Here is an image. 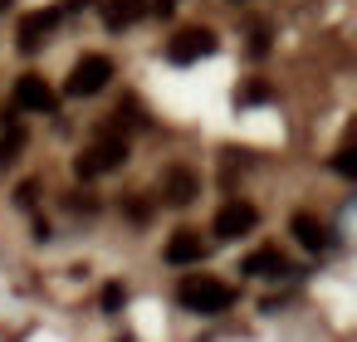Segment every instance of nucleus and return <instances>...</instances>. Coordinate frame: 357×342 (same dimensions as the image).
I'll use <instances>...</instances> for the list:
<instances>
[{
  "instance_id": "1",
  "label": "nucleus",
  "mask_w": 357,
  "mask_h": 342,
  "mask_svg": "<svg viewBox=\"0 0 357 342\" xmlns=\"http://www.w3.org/2000/svg\"><path fill=\"white\" fill-rule=\"evenodd\" d=\"M123 162H128V137L123 132H98L93 147H84L74 157V171H79V181H93L103 171H118Z\"/></svg>"
},
{
  "instance_id": "2",
  "label": "nucleus",
  "mask_w": 357,
  "mask_h": 342,
  "mask_svg": "<svg viewBox=\"0 0 357 342\" xmlns=\"http://www.w3.org/2000/svg\"><path fill=\"white\" fill-rule=\"evenodd\" d=\"M176 298H181V308H191V313H225V308L235 303V288H230L225 279H215V274H191V279H181Z\"/></svg>"
},
{
  "instance_id": "3",
  "label": "nucleus",
  "mask_w": 357,
  "mask_h": 342,
  "mask_svg": "<svg viewBox=\"0 0 357 342\" xmlns=\"http://www.w3.org/2000/svg\"><path fill=\"white\" fill-rule=\"evenodd\" d=\"M108 79H113V59H108V54H84V59L74 64V74H69L64 93H69V98H93Z\"/></svg>"
},
{
  "instance_id": "4",
  "label": "nucleus",
  "mask_w": 357,
  "mask_h": 342,
  "mask_svg": "<svg viewBox=\"0 0 357 342\" xmlns=\"http://www.w3.org/2000/svg\"><path fill=\"white\" fill-rule=\"evenodd\" d=\"M79 6H84V0H64V6H54V10H35V15H25V20H20V49H40L45 35H50L64 15H74Z\"/></svg>"
},
{
  "instance_id": "5",
  "label": "nucleus",
  "mask_w": 357,
  "mask_h": 342,
  "mask_svg": "<svg viewBox=\"0 0 357 342\" xmlns=\"http://www.w3.org/2000/svg\"><path fill=\"white\" fill-rule=\"evenodd\" d=\"M15 108H20V113H54L59 98H54V88H50L40 74H20V84H15Z\"/></svg>"
},
{
  "instance_id": "6",
  "label": "nucleus",
  "mask_w": 357,
  "mask_h": 342,
  "mask_svg": "<svg viewBox=\"0 0 357 342\" xmlns=\"http://www.w3.org/2000/svg\"><path fill=\"white\" fill-rule=\"evenodd\" d=\"M206 54H215V35H211V30H181V35L167 45V59H172V64H196V59H206Z\"/></svg>"
},
{
  "instance_id": "7",
  "label": "nucleus",
  "mask_w": 357,
  "mask_h": 342,
  "mask_svg": "<svg viewBox=\"0 0 357 342\" xmlns=\"http://www.w3.org/2000/svg\"><path fill=\"white\" fill-rule=\"evenodd\" d=\"M259 225V210L250 205V201H230L220 215H215V235L220 240H240V235H250Z\"/></svg>"
},
{
  "instance_id": "8",
  "label": "nucleus",
  "mask_w": 357,
  "mask_h": 342,
  "mask_svg": "<svg viewBox=\"0 0 357 342\" xmlns=\"http://www.w3.org/2000/svg\"><path fill=\"white\" fill-rule=\"evenodd\" d=\"M206 259V240L196 235V230H176L172 240H167V264H201Z\"/></svg>"
},
{
  "instance_id": "9",
  "label": "nucleus",
  "mask_w": 357,
  "mask_h": 342,
  "mask_svg": "<svg viewBox=\"0 0 357 342\" xmlns=\"http://www.w3.org/2000/svg\"><path fill=\"white\" fill-rule=\"evenodd\" d=\"M289 230H294V240H298L303 249H313V254H323V249L333 244V230H328L323 220H313V215H294Z\"/></svg>"
},
{
  "instance_id": "10",
  "label": "nucleus",
  "mask_w": 357,
  "mask_h": 342,
  "mask_svg": "<svg viewBox=\"0 0 357 342\" xmlns=\"http://www.w3.org/2000/svg\"><path fill=\"white\" fill-rule=\"evenodd\" d=\"M196 196H201V181H196L186 166H172V171H167V201H172V205H191Z\"/></svg>"
},
{
  "instance_id": "11",
  "label": "nucleus",
  "mask_w": 357,
  "mask_h": 342,
  "mask_svg": "<svg viewBox=\"0 0 357 342\" xmlns=\"http://www.w3.org/2000/svg\"><path fill=\"white\" fill-rule=\"evenodd\" d=\"M240 269H245V274H255V279H279V274H289V259H284L279 249H255Z\"/></svg>"
},
{
  "instance_id": "12",
  "label": "nucleus",
  "mask_w": 357,
  "mask_h": 342,
  "mask_svg": "<svg viewBox=\"0 0 357 342\" xmlns=\"http://www.w3.org/2000/svg\"><path fill=\"white\" fill-rule=\"evenodd\" d=\"M137 15H142L137 0H103V25H108V30H128Z\"/></svg>"
},
{
  "instance_id": "13",
  "label": "nucleus",
  "mask_w": 357,
  "mask_h": 342,
  "mask_svg": "<svg viewBox=\"0 0 357 342\" xmlns=\"http://www.w3.org/2000/svg\"><path fill=\"white\" fill-rule=\"evenodd\" d=\"M20 152H25V127H20V123H10V132L0 137V171L15 166V162H20Z\"/></svg>"
},
{
  "instance_id": "14",
  "label": "nucleus",
  "mask_w": 357,
  "mask_h": 342,
  "mask_svg": "<svg viewBox=\"0 0 357 342\" xmlns=\"http://www.w3.org/2000/svg\"><path fill=\"white\" fill-rule=\"evenodd\" d=\"M333 171H337V176H347V181H352V176H357V152H352V147H342V152H337V157H333Z\"/></svg>"
},
{
  "instance_id": "15",
  "label": "nucleus",
  "mask_w": 357,
  "mask_h": 342,
  "mask_svg": "<svg viewBox=\"0 0 357 342\" xmlns=\"http://www.w3.org/2000/svg\"><path fill=\"white\" fill-rule=\"evenodd\" d=\"M123 303H128V288H123V283H108V288H103V308H108V313H118Z\"/></svg>"
},
{
  "instance_id": "16",
  "label": "nucleus",
  "mask_w": 357,
  "mask_h": 342,
  "mask_svg": "<svg viewBox=\"0 0 357 342\" xmlns=\"http://www.w3.org/2000/svg\"><path fill=\"white\" fill-rule=\"evenodd\" d=\"M269 98V84H250V88H240V103H264Z\"/></svg>"
},
{
  "instance_id": "17",
  "label": "nucleus",
  "mask_w": 357,
  "mask_h": 342,
  "mask_svg": "<svg viewBox=\"0 0 357 342\" xmlns=\"http://www.w3.org/2000/svg\"><path fill=\"white\" fill-rule=\"evenodd\" d=\"M35 196H40V186H35V181H20V191H15V201H20V205H35Z\"/></svg>"
},
{
  "instance_id": "18",
  "label": "nucleus",
  "mask_w": 357,
  "mask_h": 342,
  "mask_svg": "<svg viewBox=\"0 0 357 342\" xmlns=\"http://www.w3.org/2000/svg\"><path fill=\"white\" fill-rule=\"evenodd\" d=\"M250 49H255V54H269V35H264V30H255V45H250Z\"/></svg>"
},
{
  "instance_id": "19",
  "label": "nucleus",
  "mask_w": 357,
  "mask_h": 342,
  "mask_svg": "<svg viewBox=\"0 0 357 342\" xmlns=\"http://www.w3.org/2000/svg\"><path fill=\"white\" fill-rule=\"evenodd\" d=\"M0 6H6V0H0Z\"/></svg>"
}]
</instances>
